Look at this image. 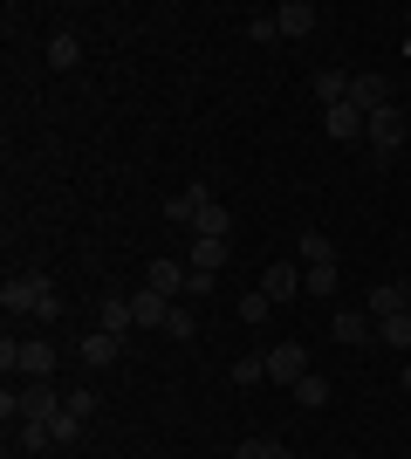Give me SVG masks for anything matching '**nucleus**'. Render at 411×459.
I'll list each match as a JSON object with an SVG mask.
<instances>
[{
  "label": "nucleus",
  "mask_w": 411,
  "mask_h": 459,
  "mask_svg": "<svg viewBox=\"0 0 411 459\" xmlns=\"http://www.w3.org/2000/svg\"><path fill=\"white\" fill-rule=\"evenodd\" d=\"M322 131H330L336 144H356V137L371 131V117L356 110V103H336V110H322Z\"/></svg>",
  "instance_id": "obj_9"
},
{
  "label": "nucleus",
  "mask_w": 411,
  "mask_h": 459,
  "mask_svg": "<svg viewBox=\"0 0 411 459\" xmlns=\"http://www.w3.org/2000/svg\"><path fill=\"white\" fill-rule=\"evenodd\" d=\"M48 62H56V69H76V62H82V41L76 35H56V41H48Z\"/></svg>",
  "instance_id": "obj_24"
},
{
  "label": "nucleus",
  "mask_w": 411,
  "mask_h": 459,
  "mask_svg": "<svg viewBox=\"0 0 411 459\" xmlns=\"http://www.w3.org/2000/svg\"><path fill=\"white\" fill-rule=\"evenodd\" d=\"M315 21H322V14H315L309 0H288V7L274 14V28H281V35H288V41H302V35H315Z\"/></svg>",
  "instance_id": "obj_15"
},
{
  "label": "nucleus",
  "mask_w": 411,
  "mask_h": 459,
  "mask_svg": "<svg viewBox=\"0 0 411 459\" xmlns=\"http://www.w3.org/2000/svg\"><path fill=\"white\" fill-rule=\"evenodd\" d=\"M48 432H56V446H76V439H82V419H76V411H56V419H48Z\"/></svg>",
  "instance_id": "obj_26"
},
{
  "label": "nucleus",
  "mask_w": 411,
  "mask_h": 459,
  "mask_svg": "<svg viewBox=\"0 0 411 459\" xmlns=\"http://www.w3.org/2000/svg\"><path fill=\"white\" fill-rule=\"evenodd\" d=\"M405 124H411V117L398 110V103H391V110H377V117H371V131H364V137L377 144V158H391L398 144H405Z\"/></svg>",
  "instance_id": "obj_8"
},
{
  "label": "nucleus",
  "mask_w": 411,
  "mask_h": 459,
  "mask_svg": "<svg viewBox=\"0 0 411 459\" xmlns=\"http://www.w3.org/2000/svg\"><path fill=\"white\" fill-rule=\"evenodd\" d=\"M48 446H56L48 425H21V453H48Z\"/></svg>",
  "instance_id": "obj_28"
},
{
  "label": "nucleus",
  "mask_w": 411,
  "mask_h": 459,
  "mask_svg": "<svg viewBox=\"0 0 411 459\" xmlns=\"http://www.w3.org/2000/svg\"><path fill=\"white\" fill-rule=\"evenodd\" d=\"M295 247H302V261H309V268H330V261H336V240H330V233H302V240H295Z\"/></svg>",
  "instance_id": "obj_17"
},
{
  "label": "nucleus",
  "mask_w": 411,
  "mask_h": 459,
  "mask_svg": "<svg viewBox=\"0 0 411 459\" xmlns=\"http://www.w3.org/2000/svg\"><path fill=\"white\" fill-rule=\"evenodd\" d=\"M281 459H295V453H281Z\"/></svg>",
  "instance_id": "obj_34"
},
{
  "label": "nucleus",
  "mask_w": 411,
  "mask_h": 459,
  "mask_svg": "<svg viewBox=\"0 0 411 459\" xmlns=\"http://www.w3.org/2000/svg\"><path fill=\"white\" fill-rule=\"evenodd\" d=\"M288 391H295V404H302V411H322V404H330V377H315V370H309L302 384H288Z\"/></svg>",
  "instance_id": "obj_19"
},
{
  "label": "nucleus",
  "mask_w": 411,
  "mask_h": 459,
  "mask_svg": "<svg viewBox=\"0 0 411 459\" xmlns=\"http://www.w3.org/2000/svg\"><path fill=\"white\" fill-rule=\"evenodd\" d=\"M131 316H137V329H165V323H172V295L137 288V295H131Z\"/></svg>",
  "instance_id": "obj_12"
},
{
  "label": "nucleus",
  "mask_w": 411,
  "mask_h": 459,
  "mask_svg": "<svg viewBox=\"0 0 411 459\" xmlns=\"http://www.w3.org/2000/svg\"><path fill=\"white\" fill-rule=\"evenodd\" d=\"M261 295H268V302H295V295H309V268H295V261H274V268L261 274Z\"/></svg>",
  "instance_id": "obj_4"
},
{
  "label": "nucleus",
  "mask_w": 411,
  "mask_h": 459,
  "mask_svg": "<svg viewBox=\"0 0 411 459\" xmlns=\"http://www.w3.org/2000/svg\"><path fill=\"white\" fill-rule=\"evenodd\" d=\"M193 268L219 274V268H227V240H193Z\"/></svg>",
  "instance_id": "obj_23"
},
{
  "label": "nucleus",
  "mask_w": 411,
  "mask_h": 459,
  "mask_svg": "<svg viewBox=\"0 0 411 459\" xmlns=\"http://www.w3.org/2000/svg\"><path fill=\"white\" fill-rule=\"evenodd\" d=\"M268 316H274V302H268V295H240V323H247V329H261Z\"/></svg>",
  "instance_id": "obj_25"
},
{
  "label": "nucleus",
  "mask_w": 411,
  "mask_h": 459,
  "mask_svg": "<svg viewBox=\"0 0 411 459\" xmlns=\"http://www.w3.org/2000/svg\"><path fill=\"white\" fill-rule=\"evenodd\" d=\"M185 274H193V268H178V261H151V268H144V288H158V295H185Z\"/></svg>",
  "instance_id": "obj_16"
},
{
  "label": "nucleus",
  "mask_w": 411,
  "mask_h": 459,
  "mask_svg": "<svg viewBox=\"0 0 411 459\" xmlns=\"http://www.w3.org/2000/svg\"><path fill=\"white\" fill-rule=\"evenodd\" d=\"M62 411H76V419L90 425V411H97V391H69V398H62Z\"/></svg>",
  "instance_id": "obj_30"
},
{
  "label": "nucleus",
  "mask_w": 411,
  "mask_h": 459,
  "mask_svg": "<svg viewBox=\"0 0 411 459\" xmlns=\"http://www.w3.org/2000/svg\"><path fill=\"white\" fill-rule=\"evenodd\" d=\"M377 343H384V350H411V308L391 316V323H377Z\"/></svg>",
  "instance_id": "obj_22"
},
{
  "label": "nucleus",
  "mask_w": 411,
  "mask_h": 459,
  "mask_svg": "<svg viewBox=\"0 0 411 459\" xmlns=\"http://www.w3.org/2000/svg\"><path fill=\"white\" fill-rule=\"evenodd\" d=\"M268 377L274 384H302V377H309V350H302V343H274L268 350Z\"/></svg>",
  "instance_id": "obj_7"
},
{
  "label": "nucleus",
  "mask_w": 411,
  "mask_h": 459,
  "mask_svg": "<svg viewBox=\"0 0 411 459\" xmlns=\"http://www.w3.org/2000/svg\"><path fill=\"white\" fill-rule=\"evenodd\" d=\"M405 308H411V281H384V288L364 295V316H371V323H391V316H405Z\"/></svg>",
  "instance_id": "obj_5"
},
{
  "label": "nucleus",
  "mask_w": 411,
  "mask_h": 459,
  "mask_svg": "<svg viewBox=\"0 0 411 459\" xmlns=\"http://www.w3.org/2000/svg\"><path fill=\"white\" fill-rule=\"evenodd\" d=\"M199 240H227V233H234V212H227V206H219V199H213V206H206V212H199Z\"/></svg>",
  "instance_id": "obj_18"
},
{
  "label": "nucleus",
  "mask_w": 411,
  "mask_h": 459,
  "mask_svg": "<svg viewBox=\"0 0 411 459\" xmlns=\"http://www.w3.org/2000/svg\"><path fill=\"white\" fill-rule=\"evenodd\" d=\"M124 350H131L124 336H103V329H97V336H82V343H76V357H82L90 370H103V364H117Z\"/></svg>",
  "instance_id": "obj_14"
},
{
  "label": "nucleus",
  "mask_w": 411,
  "mask_h": 459,
  "mask_svg": "<svg viewBox=\"0 0 411 459\" xmlns=\"http://www.w3.org/2000/svg\"><path fill=\"white\" fill-rule=\"evenodd\" d=\"M0 411H7V425H48V419H56V411H62V398H56V384H48V377H28V384H21V391H14V384H7V398H0Z\"/></svg>",
  "instance_id": "obj_1"
},
{
  "label": "nucleus",
  "mask_w": 411,
  "mask_h": 459,
  "mask_svg": "<svg viewBox=\"0 0 411 459\" xmlns=\"http://www.w3.org/2000/svg\"><path fill=\"white\" fill-rule=\"evenodd\" d=\"M48 295H56V288L41 281V274H7V288H0L7 316H41V308H48Z\"/></svg>",
  "instance_id": "obj_3"
},
{
  "label": "nucleus",
  "mask_w": 411,
  "mask_h": 459,
  "mask_svg": "<svg viewBox=\"0 0 411 459\" xmlns=\"http://www.w3.org/2000/svg\"><path fill=\"white\" fill-rule=\"evenodd\" d=\"M281 28H274V14H261V21H247V41H274Z\"/></svg>",
  "instance_id": "obj_32"
},
{
  "label": "nucleus",
  "mask_w": 411,
  "mask_h": 459,
  "mask_svg": "<svg viewBox=\"0 0 411 459\" xmlns=\"http://www.w3.org/2000/svg\"><path fill=\"white\" fill-rule=\"evenodd\" d=\"M165 336H172V343H185V336H193V316H185V308H172V323H165Z\"/></svg>",
  "instance_id": "obj_31"
},
{
  "label": "nucleus",
  "mask_w": 411,
  "mask_h": 459,
  "mask_svg": "<svg viewBox=\"0 0 411 459\" xmlns=\"http://www.w3.org/2000/svg\"><path fill=\"white\" fill-rule=\"evenodd\" d=\"M336 281H343L336 261H330V268H309V295H336Z\"/></svg>",
  "instance_id": "obj_29"
},
{
  "label": "nucleus",
  "mask_w": 411,
  "mask_h": 459,
  "mask_svg": "<svg viewBox=\"0 0 411 459\" xmlns=\"http://www.w3.org/2000/svg\"><path fill=\"white\" fill-rule=\"evenodd\" d=\"M405 391H411V364H405Z\"/></svg>",
  "instance_id": "obj_33"
},
{
  "label": "nucleus",
  "mask_w": 411,
  "mask_h": 459,
  "mask_svg": "<svg viewBox=\"0 0 411 459\" xmlns=\"http://www.w3.org/2000/svg\"><path fill=\"white\" fill-rule=\"evenodd\" d=\"M97 329H103V336H124V343H131V336H137L131 295H103V308H97Z\"/></svg>",
  "instance_id": "obj_10"
},
{
  "label": "nucleus",
  "mask_w": 411,
  "mask_h": 459,
  "mask_svg": "<svg viewBox=\"0 0 411 459\" xmlns=\"http://www.w3.org/2000/svg\"><path fill=\"white\" fill-rule=\"evenodd\" d=\"M315 96H322V110H336V103H350V76H336V69H322V76H315Z\"/></svg>",
  "instance_id": "obj_20"
},
{
  "label": "nucleus",
  "mask_w": 411,
  "mask_h": 459,
  "mask_svg": "<svg viewBox=\"0 0 411 459\" xmlns=\"http://www.w3.org/2000/svg\"><path fill=\"white\" fill-rule=\"evenodd\" d=\"M336 343H350V350H364V343H377V323L364 316V308H336Z\"/></svg>",
  "instance_id": "obj_11"
},
{
  "label": "nucleus",
  "mask_w": 411,
  "mask_h": 459,
  "mask_svg": "<svg viewBox=\"0 0 411 459\" xmlns=\"http://www.w3.org/2000/svg\"><path fill=\"white\" fill-rule=\"evenodd\" d=\"M350 103H356L364 117L391 110V82H384V76H350Z\"/></svg>",
  "instance_id": "obj_13"
},
{
  "label": "nucleus",
  "mask_w": 411,
  "mask_h": 459,
  "mask_svg": "<svg viewBox=\"0 0 411 459\" xmlns=\"http://www.w3.org/2000/svg\"><path fill=\"white\" fill-rule=\"evenodd\" d=\"M0 370H7V377H48V370H56V343H41V336H7V343H0Z\"/></svg>",
  "instance_id": "obj_2"
},
{
  "label": "nucleus",
  "mask_w": 411,
  "mask_h": 459,
  "mask_svg": "<svg viewBox=\"0 0 411 459\" xmlns=\"http://www.w3.org/2000/svg\"><path fill=\"white\" fill-rule=\"evenodd\" d=\"M288 446H274V439H240L234 446V459H281Z\"/></svg>",
  "instance_id": "obj_27"
},
{
  "label": "nucleus",
  "mask_w": 411,
  "mask_h": 459,
  "mask_svg": "<svg viewBox=\"0 0 411 459\" xmlns=\"http://www.w3.org/2000/svg\"><path fill=\"white\" fill-rule=\"evenodd\" d=\"M213 206V192L206 186H178L172 199H165V220H172V227H199V212Z\"/></svg>",
  "instance_id": "obj_6"
},
{
  "label": "nucleus",
  "mask_w": 411,
  "mask_h": 459,
  "mask_svg": "<svg viewBox=\"0 0 411 459\" xmlns=\"http://www.w3.org/2000/svg\"><path fill=\"white\" fill-rule=\"evenodd\" d=\"M261 377H268V350L261 357H234V391H254Z\"/></svg>",
  "instance_id": "obj_21"
}]
</instances>
